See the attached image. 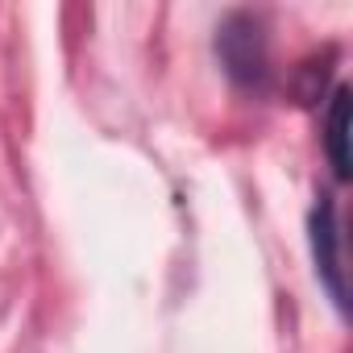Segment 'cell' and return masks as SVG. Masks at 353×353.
Listing matches in <instances>:
<instances>
[{
	"label": "cell",
	"instance_id": "obj_2",
	"mask_svg": "<svg viewBox=\"0 0 353 353\" xmlns=\"http://www.w3.org/2000/svg\"><path fill=\"white\" fill-rule=\"evenodd\" d=\"M312 245H316V262L336 295V303H345V287H341V262H336V229H332V204H320L312 216Z\"/></svg>",
	"mask_w": 353,
	"mask_h": 353
},
{
	"label": "cell",
	"instance_id": "obj_1",
	"mask_svg": "<svg viewBox=\"0 0 353 353\" xmlns=\"http://www.w3.org/2000/svg\"><path fill=\"white\" fill-rule=\"evenodd\" d=\"M221 54H225V63H229V71H233L237 79H245V83L262 79L266 54H262V34H258L254 17H233V21L225 26V34H221Z\"/></svg>",
	"mask_w": 353,
	"mask_h": 353
},
{
	"label": "cell",
	"instance_id": "obj_3",
	"mask_svg": "<svg viewBox=\"0 0 353 353\" xmlns=\"http://www.w3.org/2000/svg\"><path fill=\"white\" fill-rule=\"evenodd\" d=\"M345 117H349V92L336 88L332 108H328V154L341 179H349V154H345Z\"/></svg>",
	"mask_w": 353,
	"mask_h": 353
}]
</instances>
